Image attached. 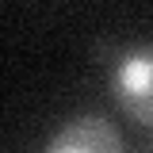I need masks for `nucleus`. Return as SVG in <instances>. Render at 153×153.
I'll return each instance as SVG.
<instances>
[{
	"instance_id": "f257e3e1",
	"label": "nucleus",
	"mask_w": 153,
	"mask_h": 153,
	"mask_svg": "<svg viewBox=\"0 0 153 153\" xmlns=\"http://www.w3.org/2000/svg\"><path fill=\"white\" fill-rule=\"evenodd\" d=\"M111 88L119 107L134 123L153 126V46H130L115 57Z\"/></svg>"
},
{
	"instance_id": "f03ea898",
	"label": "nucleus",
	"mask_w": 153,
	"mask_h": 153,
	"mask_svg": "<svg viewBox=\"0 0 153 153\" xmlns=\"http://www.w3.org/2000/svg\"><path fill=\"white\" fill-rule=\"evenodd\" d=\"M42 153H123V138L100 115H76L46 142Z\"/></svg>"
}]
</instances>
